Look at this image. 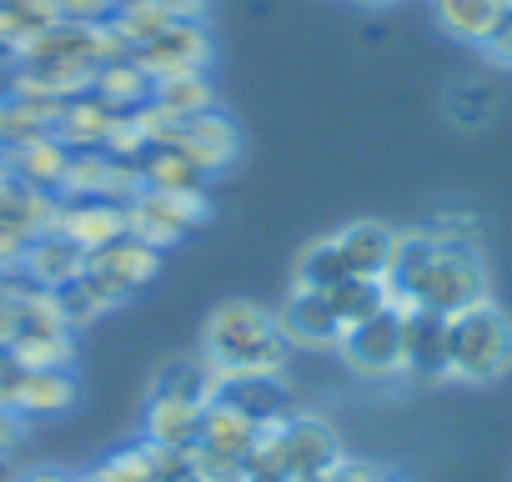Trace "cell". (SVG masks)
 <instances>
[{"instance_id":"6da1fadb","label":"cell","mask_w":512,"mask_h":482,"mask_svg":"<svg viewBox=\"0 0 512 482\" xmlns=\"http://www.w3.org/2000/svg\"><path fill=\"white\" fill-rule=\"evenodd\" d=\"M287 352H292V342L282 337L277 312L262 307V302H246V297L221 302L206 317V332H201V362L216 377H267V372H282Z\"/></svg>"},{"instance_id":"7a4b0ae2","label":"cell","mask_w":512,"mask_h":482,"mask_svg":"<svg viewBox=\"0 0 512 482\" xmlns=\"http://www.w3.org/2000/svg\"><path fill=\"white\" fill-rule=\"evenodd\" d=\"M512 372V317L487 297L447 317V382L487 387Z\"/></svg>"},{"instance_id":"3957f363","label":"cell","mask_w":512,"mask_h":482,"mask_svg":"<svg viewBox=\"0 0 512 482\" xmlns=\"http://www.w3.org/2000/svg\"><path fill=\"white\" fill-rule=\"evenodd\" d=\"M211 216L206 196H181V191H151L141 186L131 201H126V231L151 241V247H176V241H186L201 221Z\"/></svg>"},{"instance_id":"277c9868","label":"cell","mask_w":512,"mask_h":482,"mask_svg":"<svg viewBox=\"0 0 512 482\" xmlns=\"http://www.w3.org/2000/svg\"><path fill=\"white\" fill-rule=\"evenodd\" d=\"M337 352H342V362H347L362 382L407 377V357H402V312H397V307H382L377 317L347 327L342 342H337Z\"/></svg>"},{"instance_id":"5b68a950","label":"cell","mask_w":512,"mask_h":482,"mask_svg":"<svg viewBox=\"0 0 512 482\" xmlns=\"http://www.w3.org/2000/svg\"><path fill=\"white\" fill-rule=\"evenodd\" d=\"M267 442H272V452H277V462L287 467V477H327L347 452H342V437H337V427L332 422H322V417H312V412H297V417H287L282 427H272L267 432Z\"/></svg>"},{"instance_id":"8992f818","label":"cell","mask_w":512,"mask_h":482,"mask_svg":"<svg viewBox=\"0 0 512 482\" xmlns=\"http://www.w3.org/2000/svg\"><path fill=\"white\" fill-rule=\"evenodd\" d=\"M131 61H136L151 81L191 76V71H206V66H211V36L201 31V21H171V26L156 31L146 46H136Z\"/></svg>"},{"instance_id":"52a82bcc","label":"cell","mask_w":512,"mask_h":482,"mask_svg":"<svg viewBox=\"0 0 512 482\" xmlns=\"http://www.w3.org/2000/svg\"><path fill=\"white\" fill-rule=\"evenodd\" d=\"M216 402L231 407V412H241L256 432H272L287 417H297V397L282 382V372H267V377H221Z\"/></svg>"},{"instance_id":"ba28073f","label":"cell","mask_w":512,"mask_h":482,"mask_svg":"<svg viewBox=\"0 0 512 482\" xmlns=\"http://www.w3.org/2000/svg\"><path fill=\"white\" fill-rule=\"evenodd\" d=\"M86 272H96L101 282H111V287L131 302L136 292H146V287L161 277V247H151V241H141V236L126 231V236L111 241V247L91 252Z\"/></svg>"},{"instance_id":"9c48e42d","label":"cell","mask_w":512,"mask_h":482,"mask_svg":"<svg viewBox=\"0 0 512 482\" xmlns=\"http://www.w3.org/2000/svg\"><path fill=\"white\" fill-rule=\"evenodd\" d=\"M56 231L86 252H101L116 236H126V206L106 196H56Z\"/></svg>"},{"instance_id":"30bf717a","label":"cell","mask_w":512,"mask_h":482,"mask_svg":"<svg viewBox=\"0 0 512 482\" xmlns=\"http://www.w3.org/2000/svg\"><path fill=\"white\" fill-rule=\"evenodd\" d=\"M171 146H176L181 156H191L206 176H221V171H231V161L241 156V131H236L231 116L216 106V111H201V116L181 121Z\"/></svg>"},{"instance_id":"8fae6325","label":"cell","mask_w":512,"mask_h":482,"mask_svg":"<svg viewBox=\"0 0 512 482\" xmlns=\"http://www.w3.org/2000/svg\"><path fill=\"white\" fill-rule=\"evenodd\" d=\"M277 322H282V337L292 347H307V352H322V347H337L342 342V322H337L327 292L292 287L287 302H282V312H277Z\"/></svg>"},{"instance_id":"7c38bea8","label":"cell","mask_w":512,"mask_h":482,"mask_svg":"<svg viewBox=\"0 0 512 482\" xmlns=\"http://www.w3.org/2000/svg\"><path fill=\"white\" fill-rule=\"evenodd\" d=\"M402 357H407V377L447 382V317L427 307L402 312Z\"/></svg>"},{"instance_id":"4fadbf2b","label":"cell","mask_w":512,"mask_h":482,"mask_svg":"<svg viewBox=\"0 0 512 482\" xmlns=\"http://www.w3.org/2000/svg\"><path fill=\"white\" fill-rule=\"evenodd\" d=\"M86 262H91V252L76 247L71 236H61V231L51 226V231L31 236L26 262H21V282H31V287H41V292H56V287L76 282V277L86 272Z\"/></svg>"},{"instance_id":"5bb4252c","label":"cell","mask_w":512,"mask_h":482,"mask_svg":"<svg viewBox=\"0 0 512 482\" xmlns=\"http://www.w3.org/2000/svg\"><path fill=\"white\" fill-rule=\"evenodd\" d=\"M126 121V111H116L111 101H101L96 91H81L61 106V121H56V136L71 146V151H106L116 126Z\"/></svg>"},{"instance_id":"9a60e30c","label":"cell","mask_w":512,"mask_h":482,"mask_svg":"<svg viewBox=\"0 0 512 482\" xmlns=\"http://www.w3.org/2000/svg\"><path fill=\"white\" fill-rule=\"evenodd\" d=\"M337 247H342L352 277H372V282H382L387 267H392V252H397V231H392L387 221L362 216V221H347V226L337 231Z\"/></svg>"},{"instance_id":"2e32d148","label":"cell","mask_w":512,"mask_h":482,"mask_svg":"<svg viewBox=\"0 0 512 482\" xmlns=\"http://www.w3.org/2000/svg\"><path fill=\"white\" fill-rule=\"evenodd\" d=\"M201 402H186V397H146V422H141V437L151 447H171V452H191L196 437H201Z\"/></svg>"},{"instance_id":"e0dca14e","label":"cell","mask_w":512,"mask_h":482,"mask_svg":"<svg viewBox=\"0 0 512 482\" xmlns=\"http://www.w3.org/2000/svg\"><path fill=\"white\" fill-rule=\"evenodd\" d=\"M11 166H16V176L26 181V186H36V191H51V196H61V186H66V171H71V146L56 136V131H46V136H36V141H26V146H16V151H0Z\"/></svg>"},{"instance_id":"ac0fdd59","label":"cell","mask_w":512,"mask_h":482,"mask_svg":"<svg viewBox=\"0 0 512 482\" xmlns=\"http://www.w3.org/2000/svg\"><path fill=\"white\" fill-rule=\"evenodd\" d=\"M76 407V377L71 367H26V382L16 392V412L26 422H51Z\"/></svg>"},{"instance_id":"d6986e66","label":"cell","mask_w":512,"mask_h":482,"mask_svg":"<svg viewBox=\"0 0 512 482\" xmlns=\"http://www.w3.org/2000/svg\"><path fill=\"white\" fill-rule=\"evenodd\" d=\"M51 297H56V307H61V317H66V327H71V332L91 327L96 317H106V312H116V307L126 302V297H121L111 282H101L96 272H81L76 282L56 287Z\"/></svg>"},{"instance_id":"ffe728a7","label":"cell","mask_w":512,"mask_h":482,"mask_svg":"<svg viewBox=\"0 0 512 482\" xmlns=\"http://www.w3.org/2000/svg\"><path fill=\"white\" fill-rule=\"evenodd\" d=\"M206 171L191 161V156H181L176 146H151L146 156H141V186H151V191H181V196H206Z\"/></svg>"},{"instance_id":"44dd1931","label":"cell","mask_w":512,"mask_h":482,"mask_svg":"<svg viewBox=\"0 0 512 482\" xmlns=\"http://www.w3.org/2000/svg\"><path fill=\"white\" fill-rule=\"evenodd\" d=\"M432 11H437V26L452 36V41H467V46H482L497 21H502V0H432Z\"/></svg>"},{"instance_id":"7402d4cb","label":"cell","mask_w":512,"mask_h":482,"mask_svg":"<svg viewBox=\"0 0 512 482\" xmlns=\"http://www.w3.org/2000/svg\"><path fill=\"white\" fill-rule=\"evenodd\" d=\"M352 272H347V257L337 247V231L332 236H317L297 252V267H292V287H307V292H332L342 287Z\"/></svg>"},{"instance_id":"603a6c76","label":"cell","mask_w":512,"mask_h":482,"mask_svg":"<svg viewBox=\"0 0 512 482\" xmlns=\"http://www.w3.org/2000/svg\"><path fill=\"white\" fill-rule=\"evenodd\" d=\"M216 387H221V377L201 357H171L151 377V397H186V402H201V407L216 402Z\"/></svg>"},{"instance_id":"cb8c5ba5","label":"cell","mask_w":512,"mask_h":482,"mask_svg":"<svg viewBox=\"0 0 512 482\" xmlns=\"http://www.w3.org/2000/svg\"><path fill=\"white\" fill-rule=\"evenodd\" d=\"M151 86H156V81H151L131 56L106 61V66L96 71V81H91V91H96L101 101H111L116 111H126V116H131V111H141V106L151 101Z\"/></svg>"},{"instance_id":"d4e9b609","label":"cell","mask_w":512,"mask_h":482,"mask_svg":"<svg viewBox=\"0 0 512 482\" xmlns=\"http://www.w3.org/2000/svg\"><path fill=\"white\" fill-rule=\"evenodd\" d=\"M151 101L161 111H171L176 121H191L201 111H216V86L206 81V71H191V76H166L151 86Z\"/></svg>"},{"instance_id":"484cf974","label":"cell","mask_w":512,"mask_h":482,"mask_svg":"<svg viewBox=\"0 0 512 482\" xmlns=\"http://www.w3.org/2000/svg\"><path fill=\"white\" fill-rule=\"evenodd\" d=\"M327 297H332V312H337L342 332L357 327V322H367V317H377V312L387 307V287L372 282V277H347V282L332 287Z\"/></svg>"},{"instance_id":"4316f807","label":"cell","mask_w":512,"mask_h":482,"mask_svg":"<svg viewBox=\"0 0 512 482\" xmlns=\"http://www.w3.org/2000/svg\"><path fill=\"white\" fill-rule=\"evenodd\" d=\"M81 482H156V457H151V442H136L126 452H111L101 457Z\"/></svg>"},{"instance_id":"83f0119b","label":"cell","mask_w":512,"mask_h":482,"mask_svg":"<svg viewBox=\"0 0 512 482\" xmlns=\"http://www.w3.org/2000/svg\"><path fill=\"white\" fill-rule=\"evenodd\" d=\"M447 111H452L457 126H482L487 111H492V91H482V86H457V91L447 96Z\"/></svg>"},{"instance_id":"f1b7e54d","label":"cell","mask_w":512,"mask_h":482,"mask_svg":"<svg viewBox=\"0 0 512 482\" xmlns=\"http://www.w3.org/2000/svg\"><path fill=\"white\" fill-rule=\"evenodd\" d=\"M116 6L121 0H56L61 21H76V26H101V21L116 16Z\"/></svg>"},{"instance_id":"f546056e","label":"cell","mask_w":512,"mask_h":482,"mask_svg":"<svg viewBox=\"0 0 512 482\" xmlns=\"http://www.w3.org/2000/svg\"><path fill=\"white\" fill-rule=\"evenodd\" d=\"M26 432H31V422L11 407V402H0V457H16L21 452V442H26Z\"/></svg>"},{"instance_id":"4dcf8cb0","label":"cell","mask_w":512,"mask_h":482,"mask_svg":"<svg viewBox=\"0 0 512 482\" xmlns=\"http://www.w3.org/2000/svg\"><path fill=\"white\" fill-rule=\"evenodd\" d=\"M482 51H487V61H497V66H512V6L502 11V21H497V31L482 41Z\"/></svg>"},{"instance_id":"1f68e13d","label":"cell","mask_w":512,"mask_h":482,"mask_svg":"<svg viewBox=\"0 0 512 482\" xmlns=\"http://www.w3.org/2000/svg\"><path fill=\"white\" fill-rule=\"evenodd\" d=\"M387 472L382 467H372V462H362V457H342L332 472H327V482H382Z\"/></svg>"},{"instance_id":"d6a6232c","label":"cell","mask_w":512,"mask_h":482,"mask_svg":"<svg viewBox=\"0 0 512 482\" xmlns=\"http://www.w3.org/2000/svg\"><path fill=\"white\" fill-rule=\"evenodd\" d=\"M21 382H26V367H21L11 352H0V402H11V407H16Z\"/></svg>"},{"instance_id":"836d02e7","label":"cell","mask_w":512,"mask_h":482,"mask_svg":"<svg viewBox=\"0 0 512 482\" xmlns=\"http://www.w3.org/2000/svg\"><path fill=\"white\" fill-rule=\"evenodd\" d=\"M16 332H21V312H16V297H6L0 302V352L16 342Z\"/></svg>"},{"instance_id":"e575fe53","label":"cell","mask_w":512,"mask_h":482,"mask_svg":"<svg viewBox=\"0 0 512 482\" xmlns=\"http://www.w3.org/2000/svg\"><path fill=\"white\" fill-rule=\"evenodd\" d=\"M161 11L171 21H201L206 16V0H161Z\"/></svg>"},{"instance_id":"d590c367","label":"cell","mask_w":512,"mask_h":482,"mask_svg":"<svg viewBox=\"0 0 512 482\" xmlns=\"http://www.w3.org/2000/svg\"><path fill=\"white\" fill-rule=\"evenodd\" d=\"M16 482H81L76 472H61V467H31V472H21Z\"/></svg>"},{"instance_id":"8d00e7d4","label":"cell","mask_w":512,"mask_h":482,"mask_svg":"<svg viewBox=\"0 0 512 482\" xmlns=\"http://www.w3.org/2000/svg\"><path fill=\"white\" fill-rule=\"evenodd\" d=\"M11 282H16V277H6V272H0V302L11 297Z\"/></svg>"},{"instance_id":"74e56055","label":"cell","mask_w":512,"mask_h":482,"mask_svg":"<svg viewBox=\"0 0 512 482\" xmlns=\"http://www.w3.org/2000/svg\"><path fill=\"white\" fill-rule=\"evenodd\" d=\"M357 6H387V0H357Z\"/></svg>"},{"instance_id":"f35d334b","label":"cell","mask_w":512,"mask_h":482,"mask_svg":"<svg viewBox=\"0 0 512 482\" xmlns=\"http://www.w3.org/2000/svg\"><path fill=\"white\" fill-rule=\"evenodd\" d=\"M382 482H402V477H382Z\"/></svg>"},{"instance_id":"ab89813d","label":"cell","mask_w":512,"mask_h":482,"mask_svg":"<svg viewBox=\"0 0 512 482\" xmlns=\"http://www.w3.org/2000/svg\"><path fill=\"white\" fill-rule=\"evenodd\" d=\"M502 6H512V0H502Z\"/></svg>"}]
</instances>
